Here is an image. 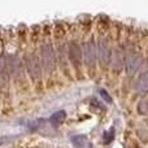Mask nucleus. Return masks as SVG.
<instances>
[{
    "label": "nucleus",
    "instance_id": "f03ea898",
    "mask_svg": "<svg viewBox=\"0 0 148 148\" xmlns=\"http://www.w3.org/2000/svg\"><path fill=\"white\" fill-rule=\"evenodd\" d=\"M82 57L88 69H94L96 66V60H97V53H96V44L92 39L84 42L83 47H82Z\"/></svg>",
    "mask_w": 148,
    "mask_h": 148
},
{
    "label": "nucleus",
    "instance_id": "9d476101",
    "mask_svg": "<svg viewBox=\"0 0 148 148\" xmlns=\"http://www.w3.org/2000/svg\"><path fill=\"white\" fill-rule=\"evenodd\" d=\"M8 88V74L7 72H0V91H5Z\"/></svg>",
    "mask_w": 148,
    "mask_h": 148
},
{
    "label": "nucleus",
    "instance_id": "f8f14e48",
    "mask_svg": "<svg viewBox=\"0 0 148 148\" xmlns=\"http://www.w3.org/2000/svg\"><path fill=\"white\" fill-rule=\"evenodd\" d=\"M113 138H114V130L113 129L104 133V143H110L113 140Z\"/></svg>",
    "mask_w": 148,
    "mask_h": 148
},
{
    "label": "nucleus",
    "instance_id": "0eeeda50",
    "mask_svg": "<svg viewBox=\"0 0 148 148\" xmlns=\"http://www.w3.org/2000/svg\"><path fill=\"white\" fill-rule=\"evenodd\" d=\"M135 90L142 96L148 94V72H143L138 77L135 83Z\"/></svg>",
    "mask_w": 148,
    "mask_h": 148
},
{
    "label": "nucleus",
    "instance_id": "ddd939ff",
    "mask_svg": "<svg viewBox=\"0 0 148 148\" xmlns=\"http://www.w3.org/2000/svg\"><path fill=\"white\" fill-rule=\"evenodd\" d=\"M99 95H100V96H101L103 99H104L107 103H112V101H113V100H112V97H110V95L107 92V90H104V88H100V90H99Z\"/></svg>",
    "mask_w": 148,
    "mask_h": 148
},
{
    "label": "nucleus",
    "instance_id": "f257e3e1",
    "mask_svg": "<svg viewBox=\"0 0 148 148\" xmlns=\"http://www.w3.org/2000/svg\"><path fill=\"white\" fill-rule=\"evenodd\" d=\"M40 64L47 73H52L56 69V52L49 44H44L42 47Z\"/></svg>",
    "mask_w": 148,
    "mask_h": 148
},
{
    "label": "nucleus",
    "instance_id": "423d86ee",
    "mask_svg": "<svg viewBox=\"0 0 148 148\" xmlns=\"http://www.w3.org/2000/svg\"><path fill=\"white\" fill-rule=\"evenodd\" d=\"M68 56H69L70 62L74 65L75 68L81 66V62H82V48L77 42H72L68 47Z\"/></svg>",
    "mask_w": 148,
    "mask_h": 148
},
{
    "label": "nucleus",
    "instance_id": "39448f33",
    "mask_svg": "<svg viewBox=\"0 0 148 148\" xmlns=\"http://www.w3.org/2000/svg\"><path fill=\"white\" fill-rule=\"evenodd\" d=\"M123 62H125L126 73H127L129 75H134V74H136L139 72V69H140L142 62H143V59H142V56L139 53L131 51V52H129V53L126 55L125 61Z\"/></svg>",
    "mask_w": 148,
    "mask_h": 148
},
{
    "label": "nucleus",
    "instance_id": "20e7f679",
    "mask_svg": "<svg viewBox=\"0 0 148 148\" xmlns=\"http://www.w3.org/2000/svg\"><path fill=\"white\" fill-rule=\"evenodd\" d=\"M96 53L99 56L100 64L103 66H108L112 60V49H110V44L108 39H99L96 44Z\"/></svg>",
    "mask_w": 148,
    "mask_h": 148
},
{
    "label": "nucleus",
    "instance_id": "7ed1b4c3",
    "mask_svg": "<svg viewBox=\"0 0 148 148\" xmlns=\"http://www.w3.org/2000/svg\"><path fill=\"white\" fill-rule=\"evenodd\" d=\"M25 64H26V69L27 73L30 75V78L33 81H38L42 77V64L40 60L38 59L35 53H27L25 56Z\"/></svg>",
    "mask_w": 148,
    "mask_h": 148
},
{
    "label": "nucleus",
    "instance_id": "1a4fd4ad",
    "mask_svg": "<svg viewBox=\"0 0 148 148\" xmlns=\"http://www.w3.org/2000/svg\"><path fill=\"white\" fill-rule=\"evenodd\" d=\"M72 143L75 148H86L88 146V139L86 135H74L72 136Z\"/></svg>",
    "mask_w": 148,
    "mask_h": 148
},
{
    "label": "nucleus",
    "instance_id": "6e6552de",
    "mask_svg": "<svg viewBox=\"0 0 148 148\" xmlns=\"http://www.w3.org/2000/svg\"><path fill=\"white\" fill-rule=\"evenodd\" d=\"M66 120V112L65 110H57L49 117V123L53 126H60Z\"/></svg>",
    "mask_w": 148,
    "mask_h": 148
},
{
    "label": "nucleus",
    "instance_id": "9b49d317",
    "mask_svg": "<svg viewBox=\"0 0 148 148\" xmlns=\"http://www.w3.org/2000/svg\"><path fill=\"white\" fill-rule=\"evenodd\" d=\"M138 110L140 114H148V100H142V101H139Z\"/></svg>",
    "mask_w": 148,
    "mask_h": 148
}]
</instances>
